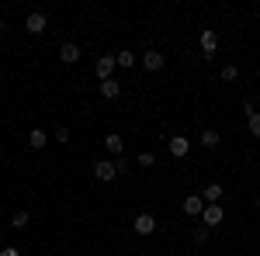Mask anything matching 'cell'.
<instances>
[{
  "instance_id": "e0dca14e",
  "label": "cell",
  "mask_w": 260,
  "mask_h": 256,
  "mask_svg": "<svg viewBox=\"0 0 260 256\" xmlns=\"http://www.w3.org/2000/svg\"><path fill=\"white\" fill-rule=\"evenodd\" d=\"M115 62H118L121 69H128V66H136V52H128V49H121L118 56H115Z\"/></svg>"
},
{
  "instance_id": "44dd1931",
  "label": "cell",
  "mask_w": 260,
  "mask_h": 256,
  "mask_svg": "<svg viewBox=\"0 0 260 256\" xmlns=\"http://www.w3.org/2000/svg\"><path fill=\"white\" fill-rule=\"evenodd\" d=\"M52 138H56L59 145H66V142H70V132H66V128H56V132H52Z\"/></svg>"
},
{
  "instance_id": "7a4b0ae2",
  "label": "cell",
  "mask_w": 260,
  "mask_h": 256,
  "mask_svg": "<svg viewBox=\"0 0 260 256\" xmlns=\"http://www.w3.org/2000/svg\"><path fill=\"white\" fill-rule=\"evenodd\" d=\"M118 177V166L111 163V159H98L94 163V180H101V184H108V180Z\"/></svg>"
},
{
  "instance_id": "7c38bea8",
  "label": "cell",
  "mask_w": 260,
  "mask_h": 256,
  "mask_svg": "<svg viewBox=\"0 0 260 256\" xmlns=\"http://www.w3.org/2000/svg\"><path fill=\"white\" fill-rule=\"evenodd\" d=\"M104 149H108L111 156H121V149H125V138H121L118 132H108V135H104Z\"/></svg>"
},
{
  "instance_id": "9a60e30c",
  "label": "cell",
  "mask_w": 260,
  "mask_h": 256,
  "mask_svg": "<svg viewBox=\"0 0 260 256\" xmlns=\"http://www.w3.org/2000/svg\"><path fill=\"white\" fill-rule=\"evenodd\" d=\"M201 145H205V149H215V145H219L222 142V135L219 132H215V128H205V132H201V138H198Z\"/></svg>"
},
{
  "instance_id": "7402d4cb",
  "label": "cell",
  "mask_w": 260,
  "mask_h": 256,
  "mask_svg": "<svg viewBox=\"0 0 260 256\" xmlns=\"http://www.w3.org/2000/svg\"><path fill=\"white\" fill-rule=\"evenodd\" d=\"M194 239L205 242V239H208V225H198V229H194Z\"/></svg>"
},
{
  "instance_id": "277c9868",
  "label": "cell",
  "mask_w": 260,
  "mask_h": 256,
  "mask_svg": "<svg viewBox=\"0 0 260 256\" xmlns=\"http://www.w3.org/2000/svg\"><path fill=\"white\" fill-rule=\"evenodd\" d=\"M201 222H205L208 229H215V225H222V222H225V211H222L219 204H205V211H201Z\"/></svg>"
},
{
  "instance_id": "52a82bcc",
  "label": "cell",
  "mask_w": 260,
  "mask_h": 256,
  "mask_svg": "<svg viewBox=\"0 0 260 256\" xmlns=\"http://www.w3.org/2000/svg\"><path fill=\"white\" fill-rule=\"evenodd\" d=\"M167 149H170V156H174V159H184L187 153H191V142H187L184 135H174L170 142H167Z\"/></svg>"
},
{
  "instance_id": "ba28073f",
  "label": "cell",
  "mask_w": 260,
  "mask_h": 256,
  "mask_svg": "<svg viewBox=\"0 0 260 256\" xmlns=\"http://www.w3.org/2000/svg\"><path fill=\"white\" fill-rule=\"evenodd\" d=\"M45 24H49V18H45L42 11H31V14L24 18V28H28L31 35H42V31H45Z\"/></svg>"
},
{
  "instance_id": "3957f363",
  "label": "cell",
  "mask_w": 260,
  "mask_h": 256,
  "mask_svg": "<svg viewBox=\"0 0 260 256\" xmlns=\"http://www.w3.org/2000/svg\"><path fill=\"white\" fill-rule=\"evenodd\" d=\"M132 229H136V236H153V232H156V218L142 211V215H136V222H132Z\"/></svg>"
},
{
  "instance_id": "8fae6325",
  "label": "cell",
  "mask_w": 260,
  "mask_h": 256,
  "mask_svg": "<svg viewBox=\"0 0 260 256\" xmlns=\"http://www.w3.org/2000/svg\"><path fill=\"white\" fill-rule=\"evenodd\" d=\"M101 97L104 100H115V97H121V80H104V83H101Z\"/></svg>"
},
{
  "instance_id": "cb8c5ba5",
  "label": "cell",
  "mask_w": 260,
  "mask_h": 256,
  "mask_svg": "<svg viewBox=\"0 0 260 256\" xmlns=\"http://www.w3.org/2000/svg\"><path fill=\"white\" fill-rule=\"evenodd\" d=\"M0 35H4V21H0Z\"/></svg>"
},
{
  "instance_id": "2e32d148",
  "label": "cell",
  "mask_w": 260,
  "mask_h": 256,
  "mask_svg": "<svg viewBox=\"0 0 260 256\" xmlns=\"http://www.w3.org/2000/svg\"><path fill=\"white\" fill-rule=\"evenodd\" d=\"M28 225H31V215L28 211H14L11 215V229H28Z\"/></svg>"
},
{
  "instance_id": "30bf717a",
  "label": "cell",
  "mask_w": 260,
  "mask_h": 256,
  "mask_svg": "<svg viewBox=\"0 0 260 256\" xmlns=\"http://www.w3.org/2000/svg\"><path fill=\"white\" fill-rule=\"evenodd\" d=\"M201 211H205V197H201V194H187V197H184V215L198 218Z\"/></svg>"
},
{
  "instance_id": "6da1fadb",
  "label": "cell",
  "mask_w": 260,
  "mask_h": 256,
  "mask_svg": "<svg viewBox=\"0 0 260 256\" xmlns=\"http://www.w3.org/2000/svg\"><path fill=\"white\" fill-rule=\"evenodd\" d=\"M139 62H142V69H146V73H160L163 66H167V59H163V52H156V49H146Z\"/></svg>"
},
{
  "instance_id": "ffe728a7",
  "label": "cell",
  "mask_w": 260,
  "mask_h": 256,
  "mask_svg": "<svg viewBox=\"0 0 260 256\" xmlns=\"http://www.w3.org/2000/svg\"><path fill=\"white\" fill-rule=\"evenodd\" d=\"M139 166H156V156L153 153H139Z\"/></svg>"
},
{
  "instance_id": "d6986e66",
  "label": "cell",
  "mask_w": 260,
  "mask_h": 256,
  "mask_svg": "<svg viewBox=\"0 0 260 256\" xmlns=\"http://www.w3.org/2000/svg\"><path fill=\"white\" fill-rule=\"evenodd\" d=\"M222 80H229V83H236V80H240V69H236L233 62H229V66H222Z\"/></svg>"
},
{
  "instance_id": "5b68a950",
  "label": "cell",
  "mask_w": 260,
  "mask_h": 256,
  "mask_svg": "<svg viewBox=\"0 0 260 256\" xmlns=\"http://www.w3.org/2000/svg\"><path fill=\"white\" fill-rule=\"evenodd\" d=\"M198 42H201V52H205V59H212V56H215V49H219V35H215L212 28H205Z\"/></svg>"
},
{
  "instance_id": "9c48e42d",
  "label": "cell",
  "mask_w": 260,
  "mask_h": 256,
  "mask_svg": "<svg viewBox=\"0 0 260 256\" xmlns=\"http://www.w3.org/2000/svg\"><path fill=\"white\" fill-rule=\"evenodd\" d=\"M59 59L66 62V66L80 62V45H77V42H62V45H59Z\"/></svg>"
},
{
  "instance_id": "8992f818",
  "label": "cell",
  "mask_w": 260,
  "mask_h": 256,
  "mask_svg": "<svg viewBox=\"0 0 260 256\" xmlns=\"http://www.w3.org/2000/svg\"><path fill=\"white\" fill-rule=\"evenodd\" d=\"M115 66H118V62H115V56H101V59L94 62V73H98V80H101V83H104V80H111Z\"/></svg>"
},
{
  "instance_id": "ac0fdd59",
  "label": "cell",
  "mask_w": 260,
  "mask_h": 256,
  "mask_svg": "<svg viewBox=\"0 0 260 256\" xmlns=\"http://www.w3.org/2000/svg\"><path fill=\"white\" fill-rule=\"evenodd\" d=\"M246 125H250V135H257V138H260V111L246 115Z\"/></svg>"
},
{
  "instance_id": "5bb4252c",
  "label": "cell",
  "mask_w": 260,
  "mask_h": 256,
  "mask_svg": "<svg viewBox=\"0 0 260 256\" xmlns=\"http://www.w3.org/2000/svg\"><path fill=\"white\" fill-rule=\"evenodd\" d=\"M28 145H31V149H45V145H49V135H45L42 128H31V132H28Z\"/></svg>"
},
{
  "instance_id": "603a6c76",
  "label": "cell",
  "mask_w": 260,
  "mask_h": 256,
  "mask_svg": "<svg viewBox=\"0 0 260 256\" xmlns=\"http://www.w3.org/2000/svg\"><path fill=\"white\" fill-rule=\"evenodd\" d=\"M0 256H21V253L14 249V246H7V249H0Z\"/></svg>"
},
{
  "instance_id": "4fadbf2b",
  "label": "cell",
  "mask_w": 260,
  "mask_h": 256,
  "mask_svg": "<svg viewBox=\"0 0 260 256\" xmlns=\"http://www.w3.org/2000/svg\"><path fill=\"white\" fill-rule=\"evenodd\" d=\"M222 194H225V191H222V184H208V187L201 191L205 204H219V201H222Z\"/></svg>"
},
{
  "instance_id": "d4e9b609",
  "label": "cell",
  "mask_w": 260,
  "mask_h": 256,
  "mask_svg": "<svg viewBox=\"0 0 260 256\" xmlns=\"http://www.w3.org/2000/svg\"><path fill=\"white\" fill-rule=\"evenodd\" d=\"M0 59H4V52H0Z\"/></svg>"
}]
</instances>
